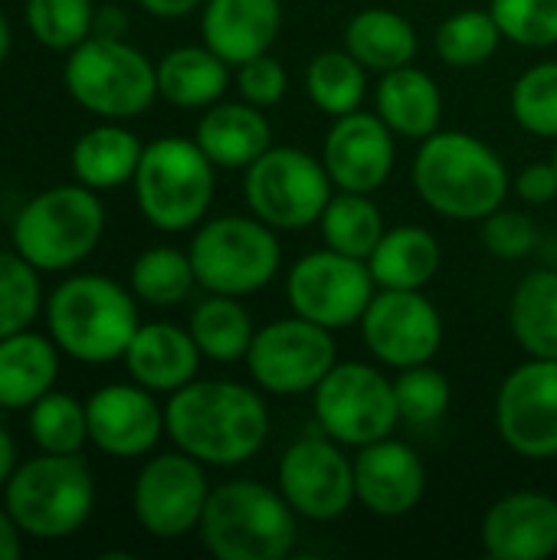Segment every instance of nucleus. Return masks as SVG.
I'll list each match as a JSON object with an SVG mask.
<instances>
[{
  "label": "nucleus",
  "instance_id": "f257e3e1",
  "mask_svg": "<svg viewBox=\"0 0 557 560\" xmlns=\"http://www.w3.org/2000/svg\"><path fill=\"white\" fill-rule=\"evenodd\" d=\"M171 443L204 466L233 469L259 456L269 440V407L236 381H190L164 404Z\"/></svg>",
  "mask_w": 557,
  "mask_h": 560
},
{
  "label": "nucleus",
  "instance_id": "f03ea898",
  "mask_svg": "<svg viewBox=\"0 0 557 560\" xmlns=\"http://www.w3.org/2000/svg\"><path fill=\"white\" fill-rule=\"evenodd\" d=\"M417 197L440 217L483 223L506 207L512 190L502 154L469 131H433L420 141L410 167Z\"/></svg>",
  "mask_w": 557,
  "mask_h": 560
},
{
  "label": "nucleus",
  "instance_id": "7ed1b4c3",
  "mask_svg": "<svg viewBox=\"0 0 557 560\" xmlns=\"http://www.w3.org/2000/svg\"><path fill=\"white\" fill-rule=\"evenodd\" d=\"M197 535L217 560H286L299 541V515L279 489L230 479L210 492Z\"/></svg>",
  "mask_w": 557,
  "mask_h": 560
},
{
  "label": "nucleus",
  "instance_id": "20e7f679",
  "mask_svg": "<svg viewBox=\"0 0 557 560\" xmlns=\"http://www.w3.org/2000/svg\"><path fill=\"white\" fill-rule=\"evenodd\" d=\"M49 338L62 354L82 364H112L125 358L141 318L135 292L108 276H69L46 299Z\"/></svg>",
  "mask_w": 557,
  "mask_h": 560
},
{
  "label": "nucleus",
  "instance_id": "39448f33",
  "mask_svg": "<svg viewBox=\"0 0 557 560\" xmlns=\"http://www.w3.org/2000/svg\"><path fill=\"white\" fill-rule=\"evenodd\" d=\"M141 217L161 233H184L207 220L217 194V164L194 138L167 135L144 144L131 177Z\"/></svg>",
  "mask_w": 557,
  "mask_h": 560
},
{
  "label": "nucleus",
  "instance_id": "423d86ee",
  "mask_svg": "<svg viewBox=\"0 0 557 560\" xmlns=\"http://www.w3.org/2000/svg\"><path fill=\"white\" fill-rule=\"evenodd\" d=\"M3 505L23 535L36 541H62L92 518V469L79 453H43L36 459H26L7 479Z\"/></svg>",
  "mask_w": 557,
  "mask_h": 560
},
{
  "label": "nucleus",
  "instance_id": "0eeeda50",
  "mask_svg": "<svg viewBox=\"0 0 557 560\" xmlns=\"http://www.w3.org/2000/svg\"><path fill=\"white\" fill-rule=\"evenodd\" d=\"M105 233V207L85 184H59L33 200L13 220V246L39 272L79 266Z\"/></svg>",
  "mask_w": 557,
  "mask_h": 560
},
{
  "label": "nucleus",
  "instance_id": "6e6552de",
  "mask_svg": "<svg viewBox=\"0 0 557 560\" xmlns=\"http://www.w3.org/2000/svg\"><path fill=\"white\" fill-rule=\"evenodd\" d=\"M69 95L105 121H128L158 98V66L131 43L115 36H89L69 49L62 69Z\"/></svg>",
  "mask_w": 557,
  "mask_h": 560
},
{
  "label": "nucleus",
  "instance_id": "1a4fd4ad",
  "mask_svg": "<svg viewBox=\"0 0 557 560\" xmlns=\"http://www.w3.org/2000/svg\"><path fill=\"white\" fill-rule=\"evenodd\" d=\"M276 233L279 230L253 213L204 220L187 249L197 285L217 295H256L282 269V246Z\"/></svg>",
  "mask_w": 557,
  "mask_h": 560
},
{
  "label": "nucleus",
  "instance_id": "9d476101",
  "mask_svg": "<svg viewBox=\"0 0 557 560\" xmlns=\"http://www.w3.org/2000/svg\"><path fill=\"white\" fill-rule=\"evenodd\" d=\"M243 194L253 217L279 233H295L318 223L335 184L322 158L302 148L272 144L243 171Z\"/></svg>",
  "mask_w": 557,
  "mask_h": 560
},
{
  "label": "nucleus",
  "instance_id": "9b49d317",
  "mask_svg": "<svg viewBox=\"0 0 557 560\" xmlns=\"http://www.w3.org/2000/svg\"><path fill=\"white\" fill-rule=\"evenodd\" d=\"M312 410L318 430L348 450L394 436L401 423L394 381L364 361L335 364L312 390Z\"/></svg>",
  "mask_w": 557,
  "mask_h": 560
},
{
  "label": "nucleus",
  "instance_id": "f8f14e48",
  "mask_svg": "<svg viewBox=\"0 0 557 560\" xmlns=\"http://www.w3.org/2000/svg\"><path fill=\"white\" fill-rule=\"evenodd\" d=\"M243 364L253 384L272 397L312 394L325 381V374L338 364L335 331L299 315L276 318L256 328Z\"/></svg>",
  "mask_w": 557,
  "mask_h": 560
},
{
  "label": "nucleus",
  "instance_id": "ddd939ff",
  "mask_svg": "<svg viewBox=\"0 0 557 560\" xmlns=\"http://www.w3.org/2000/svg\"><path fill=\"white\" fill-rule=\"evenodd\" d=\"M378 285L364 259L315 249L292 262L286 276V302L292 315L309 318L328 331H341L361 322Z\"/></svg>",
  "mask_w": 557,
  "mask_h": 560
},
{
  "label": "nucleus",
  "instance_id": "4468645a",
  "mask_svg": "<svg viewBox=\"0 0 557 560\" xmlns=\"http://www.w3.org/2000/svg\"><path fill=\"white\" fill-rule=\"evenodd\" d=\"M332 436H302L279 456L276 489L305 522H338L358 502L355 459Z\"/></svg>",
  "mask_w": 557,
  "mask_h": 560
},
{
  "label": "nucleus",
  "instance_id": "2eb2a0df",
  "mask_svg": "<svg viewBox=\"0 0 557 560\" xmlns=\"http://www.w3.org/2000/svg\"><path fill=\"white\" fill-rule=\"evenodd\" d=\"M204 463L187 453L151 456L131 489V509L138 525L158 541H177L197 532L210 499Z\"/></svg>",
  "mask_w": 557,
  "mask_h": 560
},
{
  "label": "nucleus",
  "instance_id": "dca6fc26",
  "mask_svg": "<svg viewBox=\"0 0 557 560\" xmlns=\"http://www.w3.org/2000/svg\"><path fill=\"white\" fill-rule=\"evenodd\" d=\"M358 328L371 358L394 371L430 364L443 348V315L423 289H378Z\"/></svg>",
  "mask_w": 557,
  "mask_h": 560
},
{
  "label": "nucleus",
  "instance_id": "f3484780",
  "mask_svg": "<svg viewBox=\"0 0 557 560\" xmlns=\"http://www.w3.org/2000/svg\"><path fill=\"white\" fill-rule=\"evenodd\" d=\"M496 433L522 459L557 456V361L529 358L496 394Z\"/></svg>",
  "mask_w": 557,
  "mask_h": 560
},
{
  "label": "nucleus",
  "instance_id": "a211bd4d",
  "mask_svg": "<svg viewBox=\"0 0 557 560\" xmlns=\"http://www.w3.org/2000/svg\"><path fill=\"white\" fill-rule=\"evenodd\" d=\"M397 135L374 112H348L332 121L322 141V164L335 190L374 194L387 184L397 161Z\"/></svg>",
  "mask_w": 557,
  "mask_h": 560
},
{
  "label": "nucleus",
  "instance_id": "6ab92c4d",
  "mask_svg": "<svg viewBox=\"0 0 557 560\" xmlns=\"http://www.w3.org/2000/svg\"><path fill=\"white\" fill-rule=\"evenodd\" d=\"M89 443L115 459L148 456L164 430V407L141 384H105L85 400Z\"/></svg>",
  "mask_w": 557,
  "mask_h": 560
},
{
  "label": "nucleus",
  "instance_id": "aec40b11",
  "mask_svg": "<svg viewBox=\"0 0 557 560\" xmlns=\"http://www.w3.org/2000/svg\"><path fill=\"white\" fill-rule=\"evenodd\" d=\"M355 495L378 518H404L427 495L420 453L394 436L368 443L355 456Z\"/></svg>",
  "mask_w": 557,
  "mask_h": 560
},
{
  "label": "nucleus",
  "instance_id": "412c9836",
  "mask_svg": "<svg viewBox=\"0 0 557 560\" xmlns=\"http://www.w3.org/2000/svg\"><path fill=\"white\" fill-rule=\"evenodd\" d=\"M483 551L492 560H548L557 555V499L509 492L483 515Z\"/></svg>",
  "mask_w": 557,
  "mask_h": 560
},
{
  "label": "nucleus",
  "instance_id": "4be33fe9",
  "mask_svg": "<svg viewBox=\"0 0 557 560\" xmlns=\"http://www.w3.org/2000/svg\"><path fill=\"white\" fill-rule=\"evenodd\" d=\"M282 30L279 0H204L200 39L233 69L269 52Z\"/></svg>",
  "mask_w": 557,
  "mask_h": 560
},
{
  "label": "nucleus",
  "instance_id": "5701e85b",
  "mask_svg": "<svg viewBox=\"0 0 557 560\" xmlns=\"http://www.w3.org/2000/svg\"><path fill=\"white\" fill-rule=\"evenodd\" d=\"M200 358L204 354L187 328H177L171 322H148L138 325L121 361L135 384L154 394H174L197 381Z\"/></svg>",
  "mask_w": 557,
  "mask_h": 560
},
{
  "label": "nucleus",
  "instance_id": "b1692460",
  "mask_svg": "<svg viewBox=\"0 0 557 560\" xmlns=\"http://www.w3.org/2000/svg\"><path fill=\"white\" fill-rule=\"evenodd\" d=\"M194 141L204 148V154L223 167V171H246L263 151L272 148V125L266 118V108H256L250 102H217L204 108Z\"/></svg>",
  "mask_w": 557,
  "mask_h": 560
},
{
  "label": "nucleus",
  "instance_id": "393cba45",
  "mask_svg": "<svg viewBox=\"0 0 557 560\" xmlns=\"http://www.w3.org/2000/svg\"><path fill=\"white\" fill-rule=\"evenodd\" d=\"M374 112L384 118V125L397 138L423 141L433 131H440L443 92L430 72L410 62V66L381 72L374 85Z\"/></svg>",
  "mask_w": 557,
  "mask_h": 560
},
{
  "label": "nucleus",
  "instance_id": "a878e982",
  "mask_svg": "<svg viewBox=\"0 0 557 560\" xmlns=\"http://www.w3.org/2000/svg\"><path fill=\"white\" fill-rule=\"evenodd\" d=\"M59 377V345L36 331L0 338V407L23 410L53 390Z\"/></svg>",
  "mask_w": 557,
  "mask_h": 560
},
{
  "label": "nucleus",
  "instance_id": "bb28decb",
  "mask_svg": "<svg viewBox=\"0 0 557 560\" xmlns=\"http://www.w3.org/2000/svg\"><path fill=\"white\" fill-rule=\"evenodd\" d=\"M345 49L368 72H391L417 59L420 36L404 13L391 7H364L345 23Z\"/></svg>",
  "mask_w": 557,
  "mask_h": 560
},
{
  "label": "nucleus",
  "instance_id": "cd10ccee",
  "mask_svg": "<svg viewBox=\"0 0 557 560\" xmlns=\"http://www.w3.org/2000/svg\"><path fill=\"white\" fill-rule=\"evenodd\" d=\"M158 95L174 108H210L230 89V62H223L210 46H177L161 56Z\"/></svg>",
  "mask_w": 557,
  "mask_h": 560
},
{
  "label": "nucleus",
  "instance_id": "c85d7f7f",
  "mask_svg": "<svg viewBox=\"0 0 557 560\" xmlns=\"http://www.w3.org/2000/svg\"><path fill=\"white\" fill-rule=\"evenodd\" d=\"M440 240L423 226L384 230L381 243L368 256V269L378 289H427L440 272Z\"/></svg>",
  "mask_w": 557,
  "mask_h": 560
},
{
  "label": "nucleus",
  "instance_id": "c756f323",
  "mask_svg": "<svg viewBox=\"0 0 557 560\" xmlns=\"http://www.w3.org/2000/svg\"><path fill=\"white\" fill-rule=\"evenodd\" d=\"M144 144L118 121H105L79 135L72 144V174L92 190H112L135 177Z\"/></svg>",
  "mask_w": 557,
  "mask_h": 560
},
{
  "label": "nucleus",
  "instance_id": "7c9ffc66",
  "mask_svg": "<svg viewBox=\"0 0 557 560\" xmlns=\"http://www.w3.org/2000/svg\"><path fill=\"white\" fill-rule=\"evenodd\" d=\"M509 328L529 358L557 361V269H535L519 279L509 299Z\"/></svg>",
  "mask_w": 557,
  "mask_h": 560
},
{
  "label": "nucleus",
  "instance_id": "2f4dec72",
  "mask_svg": "<svg viewBox=\"0 0 557 560\" xmlns=\"http://www.w3.org/2000/svg\"><path fill=\"white\" fill-rule=\"evenodd\" d=\"M187 331L194 335L200 354L217 364L246 361V351L256 335L246 305L236 295H217V292H210L194 305L187 318Z\"/></svg>",
  "mask_w": 557,
  "mask_h": 560
},
{
  "label": "nucleus",
  "instance_id": "473e14b6",
  "mask_svg": "<svg viewBox=\"0 0 557 560\" xmlns=\"http://www.w3.org/2000/svg\"><path fill=\"white\" fill-rule=\"evenodd\" d=\"M318 230L328 249L368 262V256L384 236V213L371 200V194L335 190L318 217Z\"/></svg>",
  "mask_w": 557,
  "mask_h": 560
},
{
  "label": "nucleus",
  "instance_id": "72a5a7b5",
  "mask_svg": "<svg viewBox=\"0 0 557 560\" xmlns=\"http://www.w3.org/2000/svg\"><path fill=\"white\" fill-rule=\"evenodd\" d=\"M305 95L332 118L358 112L368 95V69L345 46L325 49L305 66Z\"/></svg>",
  "mask_w": 557,
  "mask_h": 560
},
{
  "label": "nucleus",
  "instance_id": "f704fd0d",
  "mask_svg": "<svg viewBox=\"0 0 557 560\" xmlns=\"http://www.w3.org/2000/svg\"><path fill=\"white\" fill-rule=\"evenodd\" d=\"M128 285L135 292V299L158 305V308H171L181 305L194 285H197V272L190 262V253H181L174 246H151L144 249L128 272Z\"/></svg>",
  "mask_w": 557,
  "mask_h": 560
},
{
  "label": "nucleus",
  "instance_id": "c9c22d12",
  "mask_svg": "<svg viewBox=\"0 0 557 560\" xmlns=\"http://www.w3.org/2000/svg\"><path fill=\"white\" fill-rule=\"evenodd\" d=\"M502 46V30L489 10H460L446 16L433 33V49L440 62L453 69L486 66Z\"/></svg>",
  "mask_w": 557,
  "mask_h": 560
},
{
  "label": "nucleus",
  "instance_id": "e433bc0d",
  "mask_svg": "<svg viewBox=\"0 0 557 560\" xmlns=\"http://www.w3.org/2000/svg\"><path fill=\"white\" fill-rule=\"evenodd\" d=\"M30 436L43 453L69 456L89 443V417L85 404L72 394H43L30 407Z\"/></svg>",
  "mask_w": 557,
  "mask_h": 560
},
{
  "label": "nucleus",
  "instance_id": "4c0bfd02",
  "mask_svg": "<svg viewBox=\"0 0 557 560\" xmlns=\"http://www.w3.org/2000/svg\"><path fill=\"white\" fill-rule=\"evenodd\" d=\"M509 108L522 131L557 141V59L535 62L515 79Z\"/></svg>",
  "mask_w": 557,
  "mask_h": 560
},
{
  "label": "nucleus",
  "instance_id": "58836bf2",
  "mask_svg": "<svg viewBox=\"0 0 557 560\" xmlns=\"http://www.w3.org/2000/svg\"><path fill=\"white\" fill-rule=\"evenodd\" d=\"M394 400H397L401 423L433 427L446 417L450 400H453V387H450V377L440 368H433V361L414 364V368L397 371Z\"/></svg>",
  "mask_w": 557,
  "mask_h": 560
},
{
  "label": "nucleus",
  "instance_id": "ea45409f",
  "mask_svg": "<svg viewBox=\"0 0 557 560\" xmlns=\"http://www.w3.org/2000/svg\"><path fill=\"white\" fill-rule=\"evenodd\" d=\"M26 26L36 43L69 52L95 30L92 0H26Z\"/></svg>",
  "mask_w": 557,
  "mask_h": 560
},
{
  "label": "nucleus",
  "instance_id": "a19ab883",
  "mask_svg": "<svg viewBox=\"0 0 557 560\" xmlns=\"http://www.w3.org/2000/svg\"><path fill=\"white\" fill-rule=\"evenodd\" d=\"M43 308L39 269L16 249L0 253V338L26 331Z\"/></svg>",
  "mask_w": 557,
  "mask_h": 560
},
{
  "label": "nucleus",
  "instance_id": "79ce46f5",
  "mask_svg": "<svg viewBox=\"0 0 557 560\" xmlns=\"http://www.w3.org/2000/svg\"><path fill=\"white\" fill-rule=\"evenodd\" d=\"M502 39L522 49L557 46V0H489Z\"/></svg>",
  "mask_w": 557,
  "mask_h": 560
},
{
  "label": "nucleus",
  "instance_id": "37998d69",
  "mask_svg": "<svg viewBox=\"0 0 557 560\" xmlns=\"http://www.w3.org/2000/svg\"><path fill=\"white\" fill-rule=\"evenodd\" d=\"M483 246L492 259H502V262H519V259H529L538 246V226L529 213L522 210H509V207H499L496 213H489L483 220Z\"/></svg>",
  "mask_w": 557,
  "mask_h": 560
},
{
  "label": "nucleus",
  "instance_id": "c03bdc74",
  "mask_svg": "<svg viewBox=\"0 0 557 560\" xmlns=\"http://www.w3.org/2000/svg\"><path fill=\"white\" fill-rule=\"evenodd\" d=\"M236 89H240L243 102H250L256 108H272L289 92V72L276 56L263 52V56L236 66Z\"/></svg>",
  "mask_w": 557,
  "mask_h": 560
},
{
  "label": "nucleus",
  "instance_id": "a18cd8bd",
  "mask_svg": "<svg viewBox=\"0 0 557 560\" xmlns=\"http://www.w3.org/2000/svg\"><path fill=\"white\" fill-rule=\"evenodd\" d=\"M515 194L522 203L529 207H545L557 200V167L552 161H535L529 167L519 171V177L512 180Z\"/></svg>",
  "mask_w": 557,
  "mask_h": 560
},
{
  "label": "nucleus",
  "instance_id": "49530a36",
  "mask_svg": "<svg viewBox=\"0 0 557 560\" xmlns=\"http://www.w3.org/2000/svg\"><path fill=\"white\" fill-rule=\"evenodd\" d=\"M141 10H148L151 16H161V20H181L194 10L204 7V0H138Z\"/></svg>",
  "mask_w": 557,
  "mask_h": 560
},
{
  "label": "nucleus",
  "instance_id": "de8ad7c7",
  "mask_svg": "<svg viewBox=\"0 0 557 560\" xmlns=\"http://www.w3.org/2000/svg\"><path fill=\"white\" fill-rule=\"evenodd\" d=\"M125 30H128V16H125V10L121 7H98L95 10V36H115V39H121L125 36Z\"/></svg>",
  "mask_w": 557,
  "mask_h": 560
},
{
  "label": "nucleus",
  "instance_id": "09e8293b",
  "mask_svg": "<svg viewBox=\"0 0 557 560\" xmlns=\"http://www.w3.org/2000/svg\"><path fill=\"white\" fill-rule=\"evenodd\" d=\"M20 525L13 522V515L7 512V505L0 509V560H16L23 555V545H20Z\"/></svg>",
  "mask_w": 557,
  "mask_h": 560
},
{
  "label": "nucleus",
  "instance_id": "8fccbe9b",
  "mask_svg": "<svg viewBox=\"0 0 557 560\" xmlns=\"http://www.w3.org/2000/svg\"><path fill=\"white\" fill-rule=\"evenodd\" d=\"M13 469H16V446H13V436L7 433V427L0 423V489L7 486Z\"/></svg>",
  "mask_w": 557,
  "mask_h": 560
},
{
  "label": "nucleus",
  "instance_id": "3c124183",
  "mask_svg": "<svg viewBox=\"0 0 557 560\" xmlns=\"http://www.w3.org/2000/svg\"><path fill=\"white\" fill-rule=\"evenodd\" d=\"M7 52H10V23H7V16L0 13V66L7 62Z\"/></svg>",
  "mask_w": 557,
  "mask_h": 560
},
{
  "label": "nucleus",
  "instance_id": "603ef678",
  "mask_svg": "<svg viewBox=\"0 0 557 560\" xmlns=\"http://www.w3.org/2000/svg\"><path fill=\"white\" fill-rule=\"evenodd\" d=\"M552 164H555V167H557V144H555V154H552Z\"/></svg>",
  "mask_w": 557,
  "mask_h": 560
}]
</instances>
